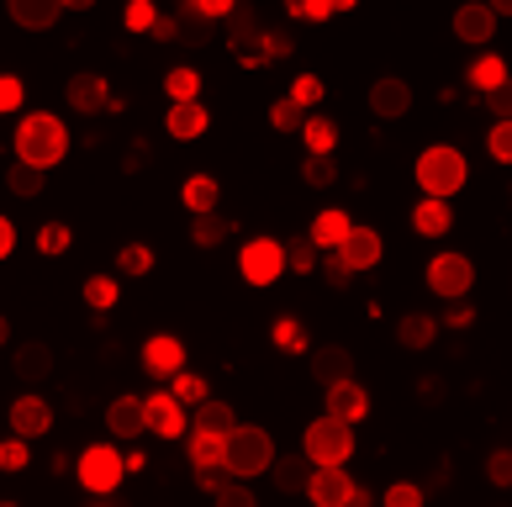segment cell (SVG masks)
Masks as SVG:
<instances>
[{
	"label": "cell",
	"instance_id": "6da1fadb",
	"mask_svg": "<svg viewBox=\"0 0 512 507\" xmlns=\"http://www.w3.org/2000/svg\"><path fill=\"white\" fill-rule=\"evenodd\" d=\"M64 154H69V133H64V122L53 117V111H32V117H22V127H16V164L43 169L48 175Z\"/></svg>",
	"mask_w": 512,
	"mask_h": 507
},
{
	"label": "cell",
	"instance_id": "7a4b0ae2",
	"mask_svg": "<svg viewBox=\"0 0 512 507\" xmlns=\"http://www.w3.org/2000/svg\"><path fill=\"white\" fill-rule=\"evenodd\" d=\"M275 465V439L264 434V428H249L238 423L233 434L222 439V476L227 481H254Z\"/></svg>",
	"mask_w": 512,
	"mask_h": 507
},
{
	"label": "cell",
	"instance_id": "3957f363",
	"mask_svg": "<svg viewBox=\"0 0 512 507\" xmlns=\"http://www.w3.org/2000/svg\"><path fill=\"white\" fill-rule=\"evenodd\" d=\"M465 175H470V164H465V154L454 143H433V148L417 154V185L428 191V201L454 196L465 185Z\"/></svg>",
	"mask_w": 512,
	"mask_h": 507
},
{
	"label": "cell",
	"instance_id": "277c9868",
	"mask_svg": "<svg viewBox=\"0 0 512 507\" xmlns=\"http://www.w3.org/2000/svg\"><path fill=\"white\" fill-rule=\"evenodd\" d=\"M301 455L312 460V471H322V465H349V455H354V428H349V423H333V418H317V423L307 428Z\"/></svg>",
	"mask_w": 512,
	"mask_h": 507
},
{
	"label": "cell",
	"instance_id": "5b68a950",
	"mask_svg": "<svg viewBox=\"0 0 512 507\" xmlns=\"http://www.w3.org/2000/svg\"><path fill=\"white\" fill-rule=\"evenodd\" d=\"M470 286H476V265H470L465 254H433V265H428V291L433 296L460 302V296H470Z\"/></svg>",
	"mask_w": 512,
	"mask_h": 507
},
{
	"label": "cell",
	"instance_id": "8992f818",
	"mask_svg": "<svg viewBox=\"0 0 512 507\" xmlns=\"http://www.w3.org/2000/svg\"><path fill=\"white\" fill-rule=\"evenodd\" d=\"M80 486L85 492H117L122 486V449H111V444H90L85 455H80Z\"/></svg>",
	"mask_w": 512,
	"mask_h": 507
},
{
	"label": "cell",
	"instance_id": "52a82bcc",
	"mask_svg": "<svg viewBox=\"0 0 512 507\" xmlns=\"http://www.w3.org/2000/svg\"><path fill=\"white\" fill-rule=\"evenodd\" d=\"M238 270H243L249 286H275V280L286 275V254H280L275 238H249L243 254H238Z\"/></svg>",
	"mask_w": 512,
	"mask_h": 507
},
{
	"label": "cell",
	"instance_id": "ba28073f",
	"mask_svg": "<svg viewBox=\"0 0 512 507\" xmlns=\"http://www.w3.org/2000/svg\"><path fill=\"white\" fill-rule=\"evenodd\" d=\"M185 428H191V418H185V407L175 397H143V434H159V439H180Z\"/></svg>",
	"mask_w": 512,
	"mask_h": 507
},
{
	"label": "cell",
	"instance_id": "9c48e42d",
	"mask_svg": "<svg viewBox=\"0 0 512 507\" xmlns=\"http://www.w3.org/2000/svg\"><path fill=\"white\" fill-rule=\"evenodd\" d=\"M48 428H53V407L37 397V391H27V397H16V402H11V434L22 439V444L43 439Z\"/></svg>",
	"mask_w": 512,
	"mask_h": 507
},
{
	"label": "cell",
	"instance_id": "30bf717a",
	"mask_svg": "<svg viewBox=\"0 0 512 507\" xmlns=\"http://www.w3.org/2000/svg\"><path fill=\"white\" fill-rule=\"evenodd\" d=\"M381 249H386V243H381V233H375V228H349V238L338 243L333 254L349 265V275H359V270H375V265H381Z\"/></svg>",
	"mask_w": 512,
	"mask_h": 507
},
{
	"label": "cell",
	"instance_id": "8fae6325",
	"mask_svg": "<svg viewBox=\"0 0 512 507\" xmlns=\"http://www.w3.org/2000/svg\"><path fill=\"white\" fill-rule=\"evenodd\" d=\"M312 381H317L322 391L354 381V354H349L344 344H322V349H312Z\"/></svg>",
	"mask_w": 512,
	"mask_h": 507
},
{
	"label": "cell",
	"instance_id": "7c38bea8",
	"mask_svg": "<svg viewBox=\"0 0 512 507\" xmlns=\"http://www.w3.org/2000/svg\"><path fill=\"white\" fill-rule=\"evenodd\" d=\"M322 418H333V423H359V418H370V391L359 386V381H344V386H328V412Z\"/></svg>",
	"mask_w": 512,
	"mask_h": 507
},
{
	"label": "cell",
	"instance_id": "4fadbf2b",
	"mask_svg": "<svg viewBox=\"0 0 512 507\" xmlns=\"http://www.w3.org/2000/svg\"><path fill=\"white\" fill-rule=\"evenodd\" d=\"M349 492H354V481H349L344 465H322V471H312V481H307L312 507H344Z\"/></svg>",
	"mask_w": 512,
	"mask_h": 507
},
{
	"label": "cell",
	"instance_id": "5bb4252c",
	"mask_svg": "<svg viewBox=\"0 0 512 507\" xmlns=\"http://www.w3.org/2000/svg\"><path fill=\"white\" fill-rule=\"evenodd\" d=\"M370 111H375V117H386V122L407 117V111H412V85L396 80V74L375 80V85H370Z\"/></svg>",
	"mask_w": 512,
	"mask_h": 507
},
{
	"label": "cell",
	"instance_id": "9a60e30c",
	"mask_svg": "<svg viewBox=\"0 0 512 507\" xmlns=\"http://www.w3.org/2000/svg\"><path fill=\"white\" fill-rule=\"evenodd\" d=\"M143 365L154 370V375H180L185 370V344H180L175 333H154L143 344Z\"/></svg>",
	"mask_w": 512,
	"mask_h": 507
},
{
	"label": "cell",
	"instance_id": "2e32d148",
	"mask_svg": "<svg viewBox=\"0 0 512 507\" xmlns=\"http://www.w3.org/2000/svg\"><path fill=\"white\" fill-rule=\"evenodd\" d=\"M238 428V412L233 402H217V397H206L196 407V418H191V434H206V439H227Z\"/></svg>",
	"mask_w": 512,
	"mask_h": 507
},
{
	"label": "cell",
	"instance_id": "e0dca14e",
	"mask_svg": "<svg viewBox=\"0 0 512 507\" xmlns=\"http://www.w3.org/2000/svg\"><path fill=\"white\" fill-rule=\"evenodd\" d=\"M349 228H354L349 212H338V206H328V212H317V217H312V233H307V243H312L317 254H333L338 243L349 238Z\"/></svg>",
	"mask_w": 512,
	"mask_h": 507
},
{
	"label": "cell",
	"instance_id": "ac0fdd59",
	"mask_svg": "<svg viewBox=\"0 0 512 507\" xmlns=\"http://www.w3.org/2000/svg\"><path fill=\"white\" fill-rule=\"evenodd\" d=\"M164 127H169V138L191 143V138H201L206 127H212V111H206L201 101H180V106H169V117H164Z\"/></svg>",
	"mask_w": 512,
	"mask_h": 507
},
{
	"label": "cell",
	"instance_id": "d6986e66",
	"mask_svg": "<svg viewBox=\"0 0 512 507\" xmlns=\"http://www.w3.org/2000/svg\"><path fill=\"white\" fill-rule=\"evenodd\" d=\"M64 96H69L74 111H85V117H90V111H106V106H111V90H106L101 74H74V80L64 85Z\"/></svg>",
	"mask_w": 512,
	"mask_h": 507
},
{
	"label": "cell",
	"instance_id": "ffe728a7",
	"mask_svg": "<svg viewBox=\"0 0 512 507\" xmlns=\"http://www.w3.org/2000/svg\"><path fill=\"white\" fill-rule=\"evenodd\" d=\"M491 32H497L491 6H460L454 11V37H460V43H491Z\"/></svg>",
	"mask_w": 512,
	"mask_h": 507
},
{
	"label": "cell",
	"instance_id": "44dd1931",
	"mask_svg": "<svg viewBox=\"0 0 512 507\" xmlns=\"http://www.w3.org/2000/svg\"><path fill=\"white\" fill-rule=\"evenodd\" d=\"M11 16H16V27H27V32H48L64 16V0H11Z\"/></svg>",
	"mask_w": 512,
	"mask_h": 507
},
{
	"label": "cell",
	"instance_id": "7402d4cb",
	"mask_svg": "<svg viewBox=\"0 0 512 507\" xmlns=\"http://www.w3.org/2000/svg\"><path fill=\"white\" fill-rule=\"evenodd\" d=\"M106 428L117 439H138L143 434V397H117L106 407Z\"/></svg>",
	"mask_w": 512,
	"mask_h": 507
},
{
	"label": "cell",
	"instance_id": "603a6c76",
	"mask_svg": "<svg viewBox=\"0 0 512 507\" xmlns=\"http://www.w3.org/2000/svg\"><path fill=\"white\" fill-rule=\"evenodd\" d=\"M412 228L423 233V238H444L449 228H454V212H449V201H417L412 206Z\"/></svg>",
	"mask_w": 512,
	"mask_h": 507
},
{
	"label": "cell",
	"instance_id": "cb8c5ba5",
	"mask_svg": "<svg viewBox=\"0 0 512 507\" xmlns=\"http://www.w3.org/2000/svg\"><path fill=\"white\" fill-rule=\"evenodd\" d=\"M48 370H53V349L48 344H22L16 349V381H48Z\"/></svg>",
	"mask_w": 512,
	"mask_h": 507
},
{
	"label": "cell",
	"instance_id": "d4e9b609",
	"mask_svg": "<svg viewBox=\"0 0 512 507\" xmlns=\"http://www.w3.org/2000/svg\"><path fill=\"white\" fill-rule=\"evenodd\" d=\"M433 338H439V323H433L428 312H407L402 323H396V344L402 349H428Z\"/></svg>",
	"mask_w": 512,
	"mask_h": 507
},
{
	"label": "cell",
	"instance_id": "484cf974",
	"mask_svg": "<svg viewBox=\"0 0 512 507\" xmlns=\"http://www.w3.org/2000/svg\"><path fill=\"white\" fill-rule=\"evenodd\" d=\"M470 85H476L481 96H502L507 90V64L497 59V53H481V59L470 64Z\"/></svg>",
	"mask_w": 512,
	"mask_h": 507
},
{
	"label": "cell",
	"instance_id": "4316f807",
	"mask_svg": "<svg viewBox=\"0 0 512 507\" xmlns=\"http://www.w3.org/2000/svg\"><path fill=\"white\" fill-rule=\"evenodd\" d=\"M270 476H275V486L280 492H307V481H312V460L307 455H286V460H275L270 465Z\"/></svg>",
	"mask_w": 512,
	"mask_h": 507
},
{
	"label": "cell",
	"instance_id": "83f0119b",
	"mask_svg": "<svg viewBox=\"0 0 512 507\" xmlns=\"http://www.w3.org/2000/svg\"><path fill=\"white\" fill-rule=\"evenodd\" d=\"M185 206H191V217H201V212H217V180L212 175H191V180H185Z\"/></svg>",
	"mask_w": 512,
	"mask_h": 507
},
{
	"label": "cell",
	"instance_id": "f1b7e54d",
	"mask_svg": "<svg viewBox=\"0 0 512 507\" xmlns=\"http://www.w3.org/2000/svg\"><path fill=\"white\" fill-rule=\"evenodd\" d=\"M227 233H233V222H227L222 212H201V217H191V243H201V249H217Z\"/></svg>",
	"mask_w": 512,
	"mask_h": 507
},
{
	"label": "cell",
	"instance_id": "f546056e",
	"mask_svg": "<svg viewBox=\"0 0 512 507\" xmlns=\"http://www.w3.org/2000/svg\"><path fill=\"white\" fill-rule=\"evenodd\" d=\"M249 37H259V16H254V6H233V11H227V43H233V53L249 48Z\"/></svg>",
	"mask_w": 512,
	"mask_h": 507
},
{
	"label": "cell",
	"instance_id": "4dcf8cb0",
	"mask_svg": "<svg viewBox=\"0 0 512 507\" xmlns=\"http://www.w3.org/2000/svg\"><path fill=\"white\" fill-rule=\"evenodd\" d=\"M301 138H307V148L317 159H333V143H338V127L328 117H307L301 122Z\"/></svg>",
	"mask_w": 512,
	"mask_h": 507
},
{
	"label": "cell",
	"instance_id": "1f68e13d",
	"mask_svg": "<svg viewBox=\"0 0 512 507\" xmlns=\"http://www.w3.org/2000/svg\"><path fill=\"white\" fill-rule=\"evenodd\" d=\"M43 185H48L43 169H27V164H11V169H6V191L22 196V201H32L37 191H43Z\"/></svg>",
	"mask_w": 512,
	"mask_h": 507
},
{
	"label": "cell",
	"instance_id": "d6a6232c",
	"mask_svg": "<svg viewBox=\"0 0 512 507\" xmlns=\"http://www.w3.org/2000/svg\"><path fill=\"white\" fill-rule=\"evenodd\" d=\"M164 90H169V101H196V90H201V74L191 69V64H180V69H169L164 74Z\"/></svg>",
	"mask_w": 512,
	"mask_h": 507
},
{
	"label": "cell",
	"instance_id": "836d02e7",
	"mask_svg": "<svg viewBox=\"0 0 512 507\" xmlns=\"http://www.w3.org/2000/svg\"><path fill=\"white\" fill-rule=\"evenodd\" d=\"M117 296H122V286L111 275H90L85 280V302L96 307V312H111V307H117Z\"/></svg>",
	"mask_w": 512,
	"mask_h": 507
},
{
	"label": "cell",
	"instance_id": "e575fe53",
	"mask_svg": "<svg viewBox=\"0 0 512 507\" xmlns=\"http://www.w3.org/2000/svg\"><path fill=\"white\" fill-rule=\"evenodd\" d=\"M191 465L196 471H222V439L191 434Z\"/></svg>",
	"mask_w": 512,
	"mask_h": 507
},
{
	"label": "cell",
	"instance_id": "d590c367",
	"mask_svg": "<svg viewBox=\"0 0 512 507\" xmlns=\"http://www.w3.org/2000/svg\"><path fill=\"white\" fill-rule=\"evenodd\" d=\"M169 381H175V391H169V397H175L180 407H185V402H196V407L206 402V381H201V375H191V370H180V375H169Z\"/></svg>",
	"mask_w": 512,
	"mask_h": 507
},
{
	"label": "cell",
	"instance_id": "8d00e7d4",
	"mask_svg": "<svg viewBox=\"0 0 512 507\" xmlns=\"http://www.w3.org/2000/svg\"><path fill=\"white\" fill-rule=\"evenodd\" d=\"M69 228H64V222H48V228H37V254H48V259H59L64 249H69Z\"/></svg>",
	"mask_w": 512,
	"mask_h": 507
},
{
	"label": "cell",
	"instance_id": "74e56055",
	"mask_svg": "<svg viewBox=\"0 0 512 507\" xmlns=\"http://www.w3.org/2000/svg\"><path fill=\"white\" fill-rule=\"evenodd\" d=\"M280 254H286V265L296 270V275H307V270H317V249L307 238H291V243H280Z\"/></svg>",
	"mask_w": 512,
	"mask_h": 507
},
{
	"label": "cell",
	"instance_id": "f35d334b",
	"mask_svg": "<svg viewBox=\"0 0 512 507\" xmlns=\"http://www.w3.org/2000/svg\"><path fill=\"white\" fill-rule=\"evenodd\" d=\"M117 265H122V275H148L154 270V249H148V243H127L117 254Z\"/></svg>",
	"mask_w": 512,
	"mask_h": 507
},
{
	"label": "cell",
	"instance_id": "ab89813d",
	"mask_svg": "<svg viewBox=\"0 0 512 507\" xmlns=\"http://www.w3.org/2000/svg\"><path fill=\"white\" fill-rule=\"evenodd\" d=\"M275 349L301 354V349H307V328H301L296 317H280V323H275Z\"/></svg>",
	"mask_w": 512,
	"mask_h": 507
},
{
	"label": "cell",
	"instance_id": "60d3db41",
	"mask_svg": "<svg viewBox=\"0 0 512 507\" xmlns=\"http://www.w3.org/2000/svg\"><path fill=\"white\" fill-rule=\"evenodd\" d=\"M212 497H217V507H259V502H254V486H249V481H222Z\"/></svg>",
	"mask_w": 512,
	"mask_h": 507
},
{
	"label": "cell",
	"instance_id": "b9f144b4",
	"mask_svg": "<svg viewBox=\"0 0 512 507\" xmlns=\"http://www.w3.org/2000/svg\"><path fill=\"white\" fill-rule=\"evenodd\" d=\"M486 148H491V159H497V164H507V159H512V122H507V117H502V122H491Z\"/></svg>",
	"mask_w": 512,
	"mask_h": 507
},
{
	"label": "cell",
	"instance_id": "7bdbcfd3",
	"mask_svg": "<svg viewBox=\"0 0 512 507\" xmlns=\"http://www.w3.org/2000/svg\"><path fill=\"white\" fill-rule=\"evenodd\" d=\"M291 106H301V111H307V106H317L322 101V80H317V74H301V80L291 85V96H286Z\"/></svg>",
	"mask_w": 512,
	"mask_h": 507
},
{
	"label": "cell",
	"instance_id": "ee69618b",
	"mask_svg": "<svg viewBox=\"0 0 512 507\" xmlns=\"http://www.w3.org/2000/svg\"><path fill=\"white\" fill-rule=\"evenodd\" d=\"M270 122H275V133H301V106H291V101H275L270 106Z\"/></svg>",
	"mask_w": 512,
	"mask_h": 507
},
{
	"label": "cell",
	"instance_id": "f6af8a7d",
	"mask_svg": "<svg viewBox=\"0 0 512 507\" xmlns=\"http://www.w3.org/2000/svg\"><path fill=\"white\" fill-rule=\"evenodd\" d=\"M22 465H27V444L22 439H0V471H22Z\"/></svg>",
	"mask_w": 512,
	"mask_h": 507
},
{
	"label": "cell",
	"instance_id": "bcb514c9",
	"mask_svg": "<svg viewBox=\"0 0 512 507\" xmlns=\"http://www.w3.org/2000/svg\"><path fill=\"white\" fill-rule=\"evenodd\" d=\"M301 175H307V185H317V191H322V185H333V175H338V169H333V159H307V164H301Z\"/></svg>",
	"mask_w": 512,
	"mask_h": 507
},
{
	"label": "cell",
	"instance_id": "7dc6e473",
	"mask_svg": "<svg viewBox=\"0 0 512 507\" xmlns=\"http://www.w3.org/2000/svg\"><path fill=\"white\" fill-rule=\"evenodd\" d=\"M386 507H423V486H412V481H396L391 492H386Z\"/></svg>",
	"mask_w": 512,
	"mask_h": 507
},
{
	"label": "cell",
	"instance_id": "c3c4849f",
	"mask_svg": "<svg viewBox=\"0 0 512 507\" xmlns=\"http://www.w3.org/2000/svg\"><path fill=\"white\" fill-rule=\"evenodd\" d=\"M22 96H27V85L16 80V74H0V111H16Z\"/></svg>",
	"mask_w": 512,
	"mask_h": 507
},
{
	"label": "cell",
	"instance_id": "681fc988",
	"mask_svg": "<svg viewBox=\"0 0 512 507\" xmlns=\"http://www.w3.org/2000/svg\"><path fill=\"white\" fill-rule=\"evenodd\" d=\"M154 22H159V11L148 6V0H138V6H127V27H132V32H154Z\"/></svg>",
	"mask_w": 512,
	"mask_h": 507
},
{
	"label": "cell",
	"instance_id": "f907efd6",
	"mask_svg": "<svg viewBox=\"0 0 512 507\" xmlns=\"http://www.w3.org/2000/svg\"><path fill=\"white\" fill-rule=\"evenodd\" d=\"M486 476H491V486H507L512 481V455H507V449H497V455L486 460Z\"/></svg>",
	"mask_w": 512,
	"mask_h": 507
},
{
	"label": "cell",
	"instance_id": "816d5d0a",
	"mask_svg": "<svg viewBox=\"0 0 512 507\" xmlns=\"http://www.w3.org/2000/svg\"><path fill=\"white\" fill-rule=\"evenodd\" d=\"M291 48H296V43H291L286 32H264V53H259V64H264V59H286Z\"/></svg>",
	"mask_w": 512,
	"mask_h": 507
},
{
	"label": "cell",
	"instance_id": "f5cc1de1",
	"mask_svg": "<svg viewBox=\"0 0 512 507\" xmlns=\"http://www.w3.org/2000/svg\"><path fill=\"white\" fill-rule=\"evenodd\" d=\"M322 275H328L338 291H344L349 280H354V275H349V265H344V259H338V254H322Z\"/></svg>",
	"mask_w": 512,
	"mask_h": 507
},
{
	"label": "cell",
	"instance_id": "db71d44e",
	"mask_svg": "<svg viewBox=\"0 0 512 507\" xmlns=\"http://www.w3.org/2000/svg\"><path fill=\"white\" fill-rule=\"evenodd\" d=\"M338 6H328V0H307V6H296V16H312V22H328Z\"/></svg>",
	"mask_w": 512,
	"mask_h": 507
},
{
	"label": "cell",
	"instance_id": "11a10c76",
	"mask_svg": "<svg viewBox=\"0 0 512 507\" xmlns=\"http://www.w3.org/2000/svg\"><path fill=\"white\" fill-rule=\"evenodd\" d=\"M154 37H159V43H180V27H175V16H159V22H154Z\"/></svg>",
	"mask_w": 512,
	"mask_h": 507
},
{
	"label": "cell",
	"instance_id": "9f6ffc18",
	"mask_svg": "<svg viewBox=\"0 0 512 507\" xmlns=\"http://www.w3.org/2000/svg\"><path fill=\"white\" fill-rule=\"evenodd\" d=\"M11 249H16V228L0 217V259H11Z\"/></svg>",
	"mask_w": 512,
	"mask_h": 507
},
{
	"label": "cell",
	"instance_id": "6f0895ef",
	"mask_svg": "<svg viewBox=\"0 0 512 507\" xmlns=\"http://www.w3.org/2000/svg\"><path fill=\"white\" fill-rule=\"evenodd\" d=\"M370 502H375V497L365 492V486H354V492H349V502H344V507H370Z\"/></svg>",
	"mask_w": 512,
	"mask_h": 507
},
{
	"label": "cell",
	"instance_id": "680465c9",
	"mask_svg": "<svg viewBox=\"0 0 512 507\" xmlns=\"http://www.w3.org/2000/svg\"><path fill=\"white\" fill-rule=\"evenodd\" d=\"M6 338H11V323H6V317H0V344H6Z\"/></svg>",
	"mask_w": 512,
	"mask_h": 507
},
{
	"label": "cell",
	"instance_id": "91938a15",
	"mask_svg": "<svg viewBox=\"0 0 512 507\" xmlns=\"http://www.w3.org/2000/svg\"><path fill=\"white\" fill-rule=\"evenodd\" d=\"M90 507H117V502H106V497H101V502H90Z\"/></svg>",
	"mask_w": 512,
	"mask_h": 507
},
{
	"label": "cell",
	"instance_id": "94428289",
	"mask_svg": "<svg viewBox=\"0 0 512 507\" xmlns=\"http://www.w3.org/2000/svg\"><path fill=\"white\" fill-rule=\"evenodd\" d=\"M0 507H16V502H0Z\"/></svg>",
	"mask_w": 512,
	"mask_h": 507
}]
</instances>
